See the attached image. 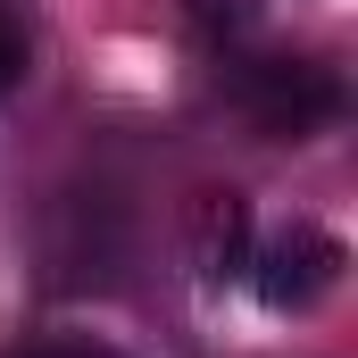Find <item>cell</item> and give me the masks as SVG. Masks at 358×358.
Wrapping results in <instances>:
<instances>
[{
  "label": "cell",
  "instance_id": "6da1fadb",
  "mask_svg": "<svg viewBox=\"0 0 358 358\" xmlns=\"http://www.w3.org/2000/svg\"><path fill=\"white\" fill-rule=\"evenodd\" d=\"M217 92H225L267 142H308V134H325V125L350 108V92H342L334 67H317V59H300V50H267V42H250V34L217 42Z\"/></svg>",
  "mask_w": 358,
  "mask_h": 358
},
{
  "label": "cell",
  "instance_id": "7a4b0ae2",
  "mask_svg": "<svg viewBox=\"0 0 358 358\" xmlns=\"http://www.w3.org/2000/svg\"><path fill=\"white\" fill-rule=\"evenodd\" d=\"M350 267V250L334 242V234H317V225H292V234H259L250 250H242V275L234 283H250L267 308H317L334 283Z\"/></svg>",
  "mask_w": 358,
  "mask_h": 358
},
{
  "label": "cell",
  "instance_id": "3957f363",
  "mask_svg": "<svg viewBox=\"0 0 358 358\" xmlns=\"http://www.w3.org/2000/svg\"><path fill=\"white\" fill-rule=\"evenodd\" d=\"M8 358H125V350L100 334H42V342H17Z\"/></svg>",
  "mask_w": 358,
  "mask_h": 358
},
{
  "label": "cell",
  "instance_id": "277c9868",
  "mask_svg": "<svg viewBox=\"0 0 358 358\" xmlns=\"http://www.w3.org/2000/svg\"><path fill=\"white\" fill-rule=\"evenodd\" d=\"M25 67H34V42H25V25H17V17L0 8V100L25 84Z\"/></svg>",
  "mask_w": 358,
  "mask_h": 358
}]
</instances>
